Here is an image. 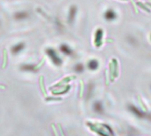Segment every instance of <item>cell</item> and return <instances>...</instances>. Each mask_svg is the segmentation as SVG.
Here are the masks:
<instances>
[{
  "label": "cell",
  "mask_w": 151,
  "mask_h": 136,
  "mask_svg": "<svg viewBox=\"0 0 151 136\" xmlns=\"http://www.w3.org/2000/svg\"><path fill=\"white\" fill-rule=\"evenodd\" d=\"M46 53L49 56H50V58L52 59L53 62L55 64V65H57V66L61 65L62 60H61V58L58 56V54H57L56 52H55V50L52 49V48H48V49L46 50Z\"/></svg>",
  "instance_id": "6da1fadb"
},
{
  "label": "cell",
  "mask_w": 151,
  "mask_h": 136,
  "mask_svg": "<svg viewBox=\"0 0 151 136\" xmlns=\"http://www.w3.org/2000/svg\"><path fill=\"white\" fill-rule=\"evenodd\" d=\"M102 39H103V30L102 29L99 28L96 30L94 35V45L96 47H100L102 45Z\"/></svg>",
  "instance_id": "7a4b0ae2"
},
{
  "label": "cell",
  "mask_w": 151,
  "mask_h": 136,
  "mask_svg": "<svg viewBox=\"0 0 151 136\" xmlns=\"http://www.w3.org/2000/svg\"><path fill=\"white\" fill-rule=\"evenodd\" d=\"M104 18L106 21L113 22V21H115L116 19L117 18V12L114 11V9L109 8V9H107V11L104 12Z\"/></svg>",
  "instance_id": "3957f363"
},
{
  "label": "cell",
  "mask_w": 151,
  "mask_h": 136,
  "mask_svg": "<svg viewBox=\"0 0 151 136\" xmlns=\"http://www.w3.org/2000/svg\"><path fill=\"white\" fill-rule=\"evenodd\" d=\"M76 12H77V7L76 5H71L69 8V18H68V21H69V23L72 24L75 21Z\"/></svg>",
  "instance_id": "277c9868"
},
{
  "label": "cell",
  "mask_w": 151,
  "mask_h": 136,
  "mask_svg": "<svg viewBox=\"0 0 151 136\" xmlns=\"http://www.w3.org/2000/svg\"><path fill=\"white\" fill-rule=\"evenodd\" d=\"M60 50H61V53H63L65 55L71 56V55H73L74 54L73 50H72L68 45H66V44H62V45H61V46H60Z\"/></svg>",
  "instance_id": "5b68a950"
},
{
  "label": "cell",
  "mask_w": 151,
  "mask_h": 136,
  "mask_svg": "<svg viewBox=\"0 0 151 136\" xmlns=\"http://www.w3.org/2000/svg\"><path fill=\"white\" fill-rule=\"evenodd\" d=\"M99 62L97 60H95V59H92V60H90L88 62V63H87V67H88V69L89 70H96L97 69L99 68Z\"/></svg>",
  "instance_id": "8992f818"
},
{
  "label": "cell",
  "mask_w": 151,
  "mask_h": 136,
  "mask_svg": "<svg viewBox=\"0 0 151 136\" xmlns=\"http://www.w3.org/2000/svg\"><path fill=\"white\" fill-rule=\"evenodd\" d=\"M8 64V53L5 48L3 49V60H2V69H5Z\"/></svg>",
  "instance_id": "52a82bcc"
},
{
  "label": "cell",
  "mask_w": 151,
  "mask_h": 136,
  "mask_svg": "<svg viewBox=\"0 0 151 136\" xmlns=\"http://www.w3.org/2000/svg\"><path fill=\"white\" fill-rule=\"evenodd\" d=\"M75 78H76V76H70V77H66V78L62 79V80H61V82H59L58 84H56V85H54L53 87H52V88H54V87H58V86H60V85H62L63 84L69 82V81L73 80V79H75Z\"/></svg>",
  "instance_id": "ba28073f"
},
{
  "label": "cell",
  "mask_w": 151,
  "mask_h": 136,
  "mask_svg": "<svg viewBox=\"0 0 151 136\" xmlns=\"http://www.w3.org/2000/svg\"><path fill=\"white\" fill-rule=\"evenodd\" d=\"M39 85H40L42 93L45 96H46L47 92H46V89H45V81H44V77L43 76H40V77H39Z\"/></svg>",
  "instance_id": "9c48e42d"
},
{
  "label": "cell",
  "mask_w": 151,
  "mask_h": 136,
  "mask_svg": "<svg viewBox=\"0 0 151 136\" xmlns=\"http://www.w3.org/2000/svg\"><path fill=\"white\" fill-rule=\"evenodd\" d=\"M112 63H113V65H114V76H115V77H117V76H118V70H117V60L113 59Z\"/></svg>",
  "instance_id": "30bf717a"
},
{
  "label": "cell",
  "mask_w": 151,
  "mask_h": 136,
  "mask_svg": "<svg viewBox=\"0 0 151 136\" xmlns=\"http://www.w3.org/2000/svg\"><path fill=\"white\" fill-rule=\"evenodd\" d=\"M127 41L129 42L130 45H134V46L138 45V42H137V40H136V38H134L133 37H127Z\"/></svg>",
  "instance_id": "8fae6325"
},
{
  "label": "cell",
  "mask_w": 151,
  "mask_h": 136,
  "mask_svg": "<svg viewBox=\"0 0 151 136\" xmlns=\"http://www.w3.org/2000/svg\"><path fill=\"white\" fill-rule=\"evenodd\" d=\"M84 70V67L83 64L81 63H78V64H76V65L75 66V70H76V72H78V73H81L83 72Z\"/></svg>",
  "instance_id": "7c38bea8"
},
{
  "label": "cell",
  "mask_w": 151,
  "mask_h": 136,
  "mask_svg": "<svg viewBox=\"0 0 151 136\" xmlns=\"http://www.w3.org/2000/svg\"><path fill=\"white\" fill-rule=\"evenodd\" d=\"M138 100H139V103H140V107H141L142 110H143L144 111H147V108H146V106L144 105V103H143V101H142L140 96H138Z\"/></svg>",
  "instance_id": "4fadbf2b"
},
{
  "label": "cell",
  "mask_w": 151,
  "mask_h": 136,
  "mask_svg": "<svg viewBox=\"0 0 151 136\" xmlns=\"http://www.w3.org/2000/svg\"><path fill=\"white\" fill-rule=\"evenodd\" d=\"M61 98H55V97H46L45 98V101H61Z\"/></svg>",
  "instance_id": "5bb4252c"
},
{
  "label": "cell",
  "mask_w": 151,
  "mask_h": 136,
  "mask_svg": "<svg viewBox=\"0 0 151 136\" xmlns=\"http://www.w3.org/2000/svg\"><path fill=\"white\" fill-rule=\"evenodd\" d=\"M137 5H138L139 6H140V8H142V9H144L145 11H146L147 12H150V10L148 9V8L147 7V6H145V5H143V4L141 3V2H137Z\"/></svg>",
  "instance_id": "9a60e30c"
},
{
  "label": "cell",
  "mask_w": 151,
  "mask_h": 136,
  "mask_svg": "<svg viewBox=\"0 0 151 136\" xmlns=\"http://www.w3.org/2000/svg\"><path fill=\"white\" fill-rule=\"evenodd\" d=\"M80 93H79V96L82 97L83 96V93H84V82L82 80H80Z\"/></svg>",
  "instance_id": "2e32d148"
},
{
  "label": "cell",
  "mask_w": 151,
  "mask_h": 136,
  "mask_svg": "<svg viewBox=\"0 0 151 136\" xmlns=\"http://www.w3.org/2000/svg\"><path fill=\"white\" fill-rule=\"evenodd\" d=\"M44 63H45V59H42V60H41V62H39V63L36 67H35L34 69H35V70H38V69H40L41 67L43 66V64H44Z\"/></svg>",
  "instance_id": "e0dca14e"
},
{
  "label": "cell",
  "mask_w": 151,
  "mask_h": 136,
  "mask_svg": "<svg viewBox=\"0 0 151 136\" xmlns=\"http://www.w3.org/2000/svg\"><path fill=\"white\" fill-rule=\"evenodd\" d=\"M51 127H52V129H53V133H54V135L55 136H59V134H58V131H57V129L55 128L54 124H51Z\"/></svg>",
  "instance_id": "ac0fdd59"
},
{
  "label": "cell",
  "mask_w": 151,
  "mask_h": 136,
  "mask_svg": "<svg viewBox=\"0 0 151 136\" xmlns=\"http://www.w3.org/2000/svg\"><path fill=\"white\" fill-rule=\"evenodd\" d=\"M57 126H58V129H59V132H60V133H61V136H65V134H64V133H63L62 127H61V124H58V125H57Z\"/></svg>",
  "instance_id": "d6986e66"
},
{
  "label": "cell",
  "mask_w": 151,
  "mask_h": 136,
  "mask_svg": "<svg viewBox=\"0 0 151 136\" xmlns=\"http://www.w3.org/2000/svg\"><path fill=\"white\" fill-rule=\"evenodd\" d=\"M5 85H0V89H5Z\"/></svg>",
  "instance_id": "ffe728a7"
},
{
  "label": "cell",
  "mask_w": 151,
  "mask_h": 136,
  "mask_svg": "<svg viewBox=\"0 0 151 136\" xmlns=\"http://www.w3.org/2000/svg\"><path fill=\"white\" fill-rule=\"evenodd\" d=\"M147 5H148V6H150L151 7V3H147Z\"/></svg>",
  "instance_id": "44dd1931"
},
{
  "label": "cell",
  "mask_w": 151,
  "mask_h": 136,
  "mask_svg": "<svg viewBox=\"0 0 151 136\" xmlns=\"http://www.w3.org/2000/svg\"><path fill=\"white\" fill-rule=\"evenodd\" d=\"M150 40H151V35H150Z\"/></svg>",
  "instance_id": "7402d4cb"
}]
</instances>
